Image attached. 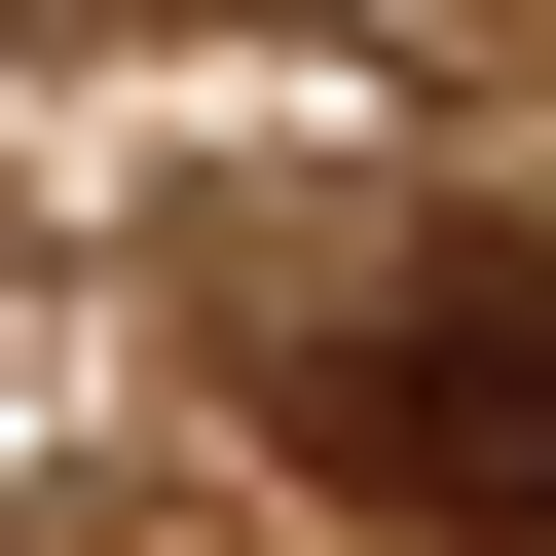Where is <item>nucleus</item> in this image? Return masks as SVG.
Segmentation results:
<instances>
[{
  "label": "nucleus",
  "mask_w": 556,
  "mask_h": 556,
  "mask_svg": "<svg viewBox=\"0 0 556 556\" xmlns=\"http://www.w3.org/2000/svg\"><path fill=\"white\" fill-rule=\"evenodd\" d=\"M298 445L445 556H556V260H408V298L298 334Z\"/></svg>",
  "instance_id": "obj_1"
}]
</instances>
